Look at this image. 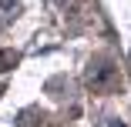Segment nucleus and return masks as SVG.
Instances as JSON below:
<instances>
[{
	"instance_id": "nucleus-1",
	"label": "nucleus",
	"mask_w": 131,
	"mask_h": 127,
	"mask_svg": "<svg viewBox=\"0 0 131 127\" xmlns=\"http://www.w3.org/2000/svg\"><path fill=\"white\" fill-rule=\"evenodd\" d=\"M7 64H17V54H14V50H4V54H0V70H7Z\"/></svg>"
}]
</instances>
